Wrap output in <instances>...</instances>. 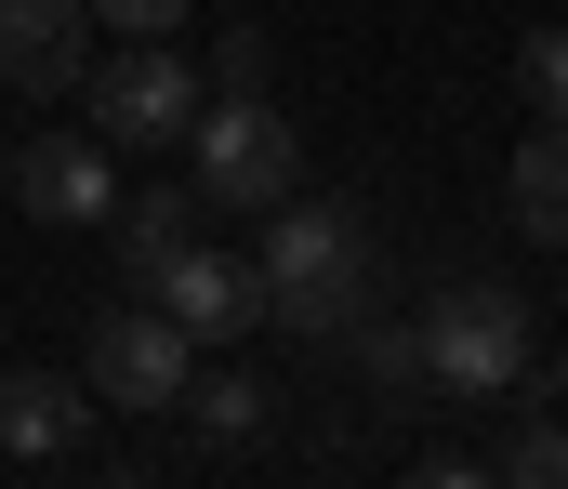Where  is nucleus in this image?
I'll return each instance as SVG.
<instances>
[{
    "mask_svg": "<svg viewBox=\"0 0 568 489\" xmlns=\"http://www.w3.org/2000/svg\"><path fill=\"white\" fill-rule=\"evenodd\" d=\"M252 278H265V318H278L291 344H344V330L371 318V238H357L344 198H304V185H291L278 212H265Z\"/></svg>",
    "mask_w": 568,
    "mask_h": 489,
    "instance_id": "f257e3e1",
    "label": "nucleus"
},
{
    "mask_svg": "<svg viewBox=\"0 0 568 489\" xmlns=\"http://www.w3.org/2000/svg\"><path fill=\"white\" fill-rule=\"evenodd\" d=\"M410 330H424V384L436 397H516L529 384V357H542V318H529V292L516 278H436L424 305H410Z\"/></svg>",
    "mask_w": 568,
    "mask_h": 489,
    "instance_id": "f03ea898",
    "label": "nucleus"
},
{
    "mask_svg": "<svg viewBox=\"0 0 568 489\" xmlns=\"http://www.w3.org/2000/svg\"><path fill=\"white\" fill-rule=\"evenodd\" d=\"M185 185H199V212H278L291 185H304V133H291L265 93H199Z\"/></svg>",
    "mask_w": 568,
    "mask_h": 489,
    "instance_id": "7ed1b4c3",
    "label": "nucleus"
},
{
    "mask_svg": "<svg viewBox=\"0 0 568 489\" xmlns=\"http://www.w3.org/2000/svg\"><path fill=\"white\" fill-rule=\"evenodd\" d=\"M185 370H199V330L172 318L159 292H145V305H106V318H93V344H80V384H93V410H133V424L185 410Z\"/></svg>",
    "mask_w": 568,
    "mask_h": 489,
    "instance_id": "20e7f679",
    "label": "nucleus"
},
{
    "mask_svg": "<svg viewBox=\"0 0 568 489\" xmlns=\"http://www.w3.org/2000/svg\"><path fill=\"white\" fill-rule=\"evenodd\" d=\"M80 106H93L106 146H172V133L199 120V67H185L172 40H120L106 67H80Z\"/></svg>",
    "mask_w": 568,
    "mask_h": 489,
    "instance_id": "39448f33",
    "label": "nucleus"
},
{
    "mask_svg": "<svg viewBox=\"0 0 568 489\" xmlns=\"http://www.w3.org/2000/svg\"><path fill=\"white\" fill-rule=\"evenodd\" d=\"M13 198H27V225H106L120 146H106V133H27V146H13Z\"/></svg>",
    "mask_w": 568,
    "mask_h": 489,
    "instance_id": "423d86ee",
    "label": "nucleus"
},
{
    "mask_svg": "<svg viewBox=\"0 0 568 489\" xmlns=\"http://www.w3.org/2000/svg\"><path fill=\"white\" fill-rule=\"evenodd\" d=\"M145 292H159L172 318L199 330V344H239V330L265 318V278H252V252H212V238H185V252H172Z\"/></svg>",
    "mask_w": 568,
    "mask_h": 489,
    "instance_id": "0eeeda50",
    "label": "nucleus"
},
{
    "mask_svg": "<svg viewBox=\"0 0 568 489\" xmlns=\"http://www.w3.org/2000/svg\"><path fill=\"white\" fill-rule=\"evenodd\" d=\"M80 27H93V0H0V80L13 93H80Z\"/></svg>",
    "mask_w": 568,
    "mask_h": 489,
    "instance_id": "6e6552de",
    "label": "nucleus"
},
{
    "mask_svg": "<svg viewBox=\"0 0 568 489\" xmlns=\"http://www.w3.org/2000/svg\"><path fill=\"white\" fill-rule=\"evenodd\" d=\"M80 424H93V384H67V370H0V450H13V463H67Z\"/></svg>",
    "mask_w": 568,
    "mask_h": 489,
    "instance_id": "1a4fd4ad",
    "label": "nucleus"
},
{
    "mask_svg": "<svg viewBox=\"0 0 568 489\" xmlns=\"http://www.w3.org/2000/svg\"><path fill=\"white\" fill-rule=\"evenodd\" d=\"M503 212H516L529 252H568V120H529V146L503 172Z\"/></svg>",
    "mask_w": 568,
    "mask_h": 489,
    "instance_id": "9d476101",
    "label": "nucleus"
},
{
    "mask_svg": "<svg viewBox=\"0 0 568 489\" xmlns=\"http://www.w3.org/2000/svg\"><path fill=\"white\" fill-rule=\"evenodd\" d=\"M106 238H120V265H133V292L199 238V185H120L106 198Z\"/></svg>",
    "mask_w": 568,
    "mask_h": 489,
    "instance_id": "9b49d317",
    "label": "nucleus"
},
{
    "mask_svg": "<svg viewBox=\"0 0 568 489\" xmlns=\"http://www.w3.org/2000/svg\"><path fill=\"white\" fill-rule=\"evenodd\" d=\"M185 424H199L212 450H239V437L278 424V384H265V370H185Z\"/></svg>",
    "mask_w": 568,
    "mask_h": 489,
    "instance_id": "f8f14e48",
    "label": "nucleus"
},
{
    "mask_svg": "<svg viewBox=\"0 0 568 489\" xmlns=\"http://www.w3.org/2000/svg\"><path fill=\"white\" fill-rule=\"evenodd\" d=\"M344 344H357V370H371V410H424V397H436V384H424V330H410V318H357Z\"/></svg>",
    "mask_w": 568,
    "mask_h": 489,
    "instance_id": "ddd939ff",
    "label": "nucleus"
},
{
    "mask_svg": "<svg viewBox=\"0 0 568 489\" xmlns=\"http://www.w3.org/2000/svg\"><path fill=\"white\" fill-rule=\"evenodd\" d=\"M489 477H516V489H568V410H542V424H516V437L489 450Z\"/></svg>",
    "mask_w": 568,
    "mask_h": 489,
    "instance_id": "4468645a",
    "label": "nucleus"
},
{
    "mask_svg": "<svg viewBox=\"0 0 568 489\" xmlns=\"http://www.w3.org/2000/svg\"><path fill=\"white\" fill-rule=\"evenodd\" d=\"M516 93H529V120H568V27L516 40Z\"/></svg>",
    "mask_w": 568,
    "mask_h": 489,
    "instance_id": "2eb2a0df",
    "label": "nucleus"
},
{
    "mask_svg": "<svg viewBox=\"0 0 568 489\" xmlns=\"http://www.w3.org/2000/svg\"><path fill=\"white\" fill-rule=\"evenodd\" d=\"M199 0H93V27H120V40H172Z\"/></svg>",
    "mask_w": 568,
    "mask_h": 489,
    "instance_id": "dca6fc26",
    "label": "nucleus"
},
{
    "mask_svg": "<svg viewBox=\"0 0 568 489\" xmlns=\"http://www.w3.org/2000/svg\"><path fill=\"white\" fill-rule=\"evenodd\" d=\"M212 93H265V27H225V53H212Z\"/></svg>",
    "mask_w": 568,
    "mask_h": 489,
    "instance_id": "f3484780",
    "label": "nucleus"
},
{
    "mask_svg": "<svg viewBox=\"0 0 568 489\" xmlns=\"http://www.w3.org/2000/svg\"><path fill=\"white\" fill-rule=\"evenodd\" d=\"M556 397H568V357H556Z\"/></svg>",
    "mask_w": 568,
    "mask_h": 489,
    "instance_id": "a211bd4d",
    "label": "nucleus"
}]
</instances>
